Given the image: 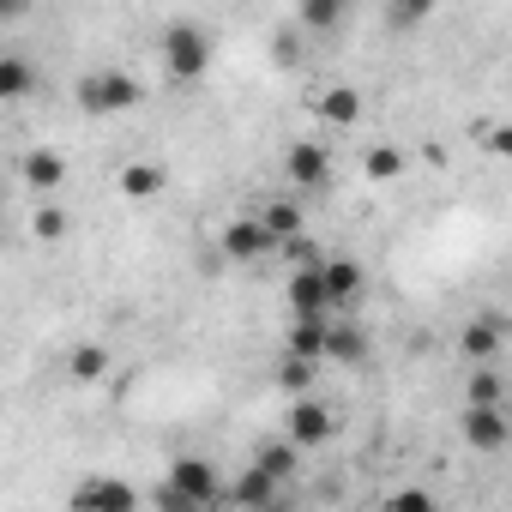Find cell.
<instances>
[{"label":"cell","mask_w":512,"mask_h":512,"mask_svg":"<svg viewBox=\"0 0 512 512\" xmlns=\"http://www.w3.org/2000/svg\"><path fill=\"white\" fill-rule=\"evenodd\" d=\"M217 500H223V482L205 458H175L169 482L157 488V506H169V512H193V506H217Z\"/></svg>","instance_id":"1"},{"label":"cell","mask_w":512,"mask_h":512,"mask_svg":"<svg viewBox=\"0 0 512 512\" xmlns=\"http://www.w3.org/2000/svg\"><path fill=\"white\" fill-rule=\"evenodd\" d=\"M163 67H169V79L175 85H193V79H205V67H211V37L199 31V25H169L163 31Z\"/></svg>","instance_id":"2"},{"label":"cell","mask_w":512,"mask_h":512,"mask_svg":"<svg viewBox=\"0 0 512 512\" xmlns=\"http://www.w3.org/2000/svg\"><path fill=\"white\" fill-rule=\"evenodd\" d=\"M133 103H139V79H127V73H115V67L79 79V109H85V115H127Z\"/></svg>","instance_id":"3"},{"label":"cell","mask_w":512,"mask_h":512,"mask_svg":"<svg viewBox=\"0 0 512 512\" xmlns=\"http://www.w3.org/2000/svg\"><path fill=\"white\" fill-rule=\"evenodd\" d=\"M266 253H278V241H272V229H266L260 217H235V223L223 229V260L253 266V260H266Z\"/></svg>","instance_id":"4"},{"label":"cell","mask_w":512,"mask_h":512,"mask_svg":"<svg viewBox=\"0 0 512 512\" xmlns=\"http://www.w3.org/2000/svg\"><path fill=\"white\" fill-rule=\"evenodd\" d=\"M464 440L476 452H500L512 440V416L500 404H464Z\"/></svg>","instance_id":"5"},{"label":"cell","mask_w":512,"mask_h":512,"mask_svg":"<svg viewBox=\"0 0 512 512\" xmlns=\"http://www.w3.org/2000/svg\"><path fill=\"white\" fill-rule=\"evenodd\" d=\"M308 109L320 115V127H356L368 103L356 85H326V91H308Z\"/></svg>","instance_id":"6"},{"label":"cell","mask_w":512,"mask_h":512,"mask_svg":"<svg viewBox=\"0 0 512 512\" xmlns=\"http://www.w3.org/2000/svg\"><path fill=\"white\" fill-rule=\"evenodd\" d=\"M332 428H338V416L314 392H296V404H290V440L296 446H320V440H332Z\"/></svg>","instance_id":"7"},{"label":"cell","mask_w":512,"mask_h":512,"mask_svg":"<svg viewBox=\"0 0 512 512\" xmlns=\"http://www.w3.org/2000/svg\"><path fill=\"white\" fill-rule=\"evenodd\" d=\"M284 175H290L296 187H326V181H332V151H326L320 139H296L290 157H284Z\"/></svg>","instance_id":"8"},{"label":"cell","mask_w":512,"mask_h":512,"mask_svg":"<svg viewBox=\"0 0 512 512\" xmlns=\"http://www.w3.org/2000/svg\"><path fill=\"white\" fill-rule=\"evenodd\" d=\"M73 506H79V512H133V506H139V494H133L127 482L91 476V482H79V488H73Z\"/></svg>","instance_id":"9"},{"label":"cell","mask_w":512,"mask_h":512,"mask_svg":"<svg viewBox=\"0 0 512 512\" xmlns=\"http://www.w3.org/2000/svg\"><path fill=\"white\" fill-rule=\"evenodd\" d=\"M284 296H290L296 314H332V290H326V278H320V260H314V266H296Z\"/></svg>","instance_id":"10"},{"label":"cell","mask_w":512,"mask_h":512,"mask_svg":"<svg viewBox=\"0 0 512 512\" xmlns=\"http://www.w3.org/2000/svg\"><path fill=\"white\" fill-rule=\"evenodd\" d=\"M500 332H506V314H500V308H488L482 320H470V326H464V338H458L464 362H488V356L500 350Z\"/></svg>","instance_id":"11"},{"label":"cell","mask_w":512,"mask_h":512,"mask_svg":"<svg viewBox=\"0 0 512 512\" xmlns=\"http://www.w3.org/2000/svg\"><path fill=\"white\" fill-rule=\"evenodd\" d=\"M19 175H25V187H37V193H55V187L67 181V157H61V151H49V145H37V151H25Z\"/></svg>","instance_id":"12"},{"label":"cell","mask_w":512,"mask_h":512,"mask_svg":"<svg viewBox=\"0 0 512 512\" xmlns=\"http://www.w3.org/2000/svg\"><path fill=\"white\" fill-rule=\"evenodd\" d=\"M229 500H241V506H278L284 500V482L272 470H260V464H247V476L229 488Z\"/></svg>","instance_id":"13"},{"label":"cell","mask_w":512,"mask_h":512,"mask_svg":"<svg viewBox=\"0 0 512 512\" xmlns=\"http://www.w3.org/2000/svg\"><path fill=\"white\" fill-rule=\"evenodd\" d=\"M320 278H326V290H332V308H350L356 296H362V266L356 260H320Z\"/></svg>","instance_id":"14"},{"label":"cell","mask_w":512,"mask_h":512,"mask_svg":"<svg viewBox=\"0 0 512 512\" xmlns=\"http://www.w3.org/2000/svg\"><path fill=\"white\" fill-rule=\"evenodd\" d=\"M326 320H332V314H296V326H290V356L326 362Z\"/></svg>","instance_id":"15"},{"label":"cell","mask_w":512,"mask_h":512,"mask_svg":"<svg viewBox=\"0 0 512 512\" xmlns=\"http://www.w3.org/2000/svg\"><path fill=\"white\" fill-rule=\"evenodd\" d=\"M37 91V67L25 55H0V103H25Z\"/></svg>","instance_id":"16"},{"label":"cell","mask_w":512,"mask_h":512,"mask_svg":"<svg viewBox=\"0 0 512 512\" xmlns=\"http://www.w3.org/2000/svg\"><path fill=\"white\" fill-rule=\"evenodd\" d=\"M115 181H121V193H127V199H157V193L169 187L163 163H127V169H121Z\"/></svg>","instance_id":"17"},{"label":"cell","mask_w":512,"mask_h":512,"mask_svg":"<svg viewBox=\"0 0 512 512\" xmlns=\"http://www.w3.org/2000/svg\"><path fill=\"white\" fill-rule=\"evenodd\" d=\"M326 356H332V362H362V356H368V338H362V326L326 320Z\"/></svg>","instance_id":"18"},{"label":"cell","mask_w":512,"mask_h":512,"mask_svg":"<svg viewBox=\"0 0 512 512\" xmlns=\"http://www.w3.org/2000/svg\"><path fill=\"white\" fill-rule=\"evenodd\" d=\"M109 368H115V356H109L103 344H79V350L67 356V374H73L79 386H97V380H103Z\"/></svg>","instance_id":"19"},{"label":"cell","mask_w":512,"mask_h":512,"mask_svg":"<svg viewBox=\"0 0 512 512\" xmlns=\"http://www.w3.org/2000/svg\"><path fill=\"white\" fill-rule=\"evenodd\" d=\"M362 175L368 181H398L404 175V151L398 145H368L362 151Z\"/></svg>","instance_id":"20"},{"label":"cell","mask_w":512,"mask_h":512,"mask_svg":"<svg viewBox=\"0 0 512 512\" xmlns=\"http://www.w3.org/2000/svg\"><path fill=\"white\" fill-rule=\"evenodd\" d=\"M434 13V0H392V7H386V31H398V37H410L422 19Z\"/></svg>","instance_id":"21"},{"label":"cell","mask_w":512,"mask_h":512,"mask_svg":"<svg viewBox=\"0 0 512 512\" xmlns=\"http://www.w3.org/2000/svg\"><path fill=\"white\" fill-rule=\"evenodd\" d=\"M260 223L272 229V241H284V235H296L308 217H302V205H290V199H272V205L260 211Z\"/></svg>","instance_id":"22"},{"label":"cell","mask_w":512,"mask_h":512,"mask_svg":"<svg viewBox=\"0 0 512 512\" xmlns=\"http://www.w3.org/2000/svg\"><path fill=\"white\" fill-rule=\"evenodd\" d=\"M314 368H320V362H308V356H284V362H278V386H284L290 398H296V392H314Z\"/></svg>","instance_id":"23"},{"label":"cell","mask_w":512,"mask_h":512,"mask_svg":"<svg viewBox=\"0 0 512 512\" xmlns=\"http://www.w3.org/2000/svg\"><path fill=\"white\" fill-rule=\"evenodd\" d=\"M344 0H302V31H338Z\"/></svg>","instance_id":"24"},{"label":"cell","mask_w":512,"mask_h":512,"mask_svg":"<svg viewBox=\"0 0 512 512\" xmlns=\"http://www.w3.org/2000/svg\"><path fill=\"white\" fill-rule=\"evenodd\" d=\"M67 223H73V217H67L61 205H37V211H31V235H37V241H61Z\"/></svg>","instance_id":"25"},{"label":"cell","mask_w":512,"mask_h":512,"mask_svg":"<svg viewBox=\"0 0 512 512\" xmlns=\"http://www.w3.org/2000/svg\"><path fill=\"white\" fill-rule=\"evenodd\" d=\"M253 464L272 470V476L284 482V476H296V446H260V452H253Z\"/></svg>","instance_id":"26"},{"label":"cell","mask_w":512,"mask_h":512,"mask_svg":"<svg viewBox=\"0 0 512 512\" xmlns=\"http://www.w3.org/2000/svg\"><path fill=\"white\" fill-rule=\"evenodd\" d=\"M500 392H506V380L494 368H476L470 374V404H500Z\"/></svg>","instance_id":"27"},{"label":"cell","mask_w":512,"mask_h":512,"mask_svg":"<svg viewBox=\"0 0 512 512\" xmlns=\"http://www.w3.org/2000/svg\"><path fill=\"white\" fill-rule=\"evenodd\" d=\"M278 247H284V260H296V266H314V260H320V253H314V241H308L302 229H296V235H284Z\"/></svg>","instance_id":"28"},{"label":"cell","mask_w":512,"mask_h":512,"mask_svg":"<svg viewBox=\"0 0 512 512\" xmlns=\"http://www.w3.org/2000/svg\"><path fill=\"white\" fill-rule=\"evenodd\" d=\"M272 61H278V67H296V61H302V37H296V31H284V37L272 43Z\"/></svg>","instance_id":"29"},{"label":"cell","mask_w":512,"mask_h":512,"mask_svg":"<svg viewBox=\"0 0 512 512\" xmlns=\"http://www.w3.org/2000/svg\"><path fill=\"white\" fill-rule=\"evenodd\" d=\"M392 506H398V512H428V506H434V494H422V488H404V494H392Z\"/></svg>","instance_id":"30"},{"label":"cell","mask_w":512,"mask_h":512,"mask_svg":"<svg viewBox=\"0 0 512 512\" xmlns=\"http://www.w3.org/2000/svg\"><path fill=\"white\" fill-rule=\"evenodd\" d=\"M31 13V0H0V19H25Z\"/></svg>","instance_id":"31"}]
</instances>
